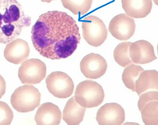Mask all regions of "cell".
I'll list each match as a JSON object with an SVG mask.
<instances>
[{
    "label": "cell",
    "mask_w": 158,
    "mask_h": 125,
    "mask_svg": "<svg viewBox=\"0 0 158 125\" xmlns=\"http://www.w3.org/2000/svg\"><path fill=\"white\" fill-rule=\"evenodd\" d=\"M31 40L42 56L59 60L73 54L80 43L81 36L72 16L61 11H51L39 16L32 28Z\"/></svg>",
    "instance_id": "obj_1"
},
{
    "label": "cell",
    "mask_w": 158,
    "mask_h": 125,
    "mask_svg": "<svg viewBox=\"0 0 158 125\" xmlns=\"http://www.w3.org/2000/svg\"><path fill=\"white\" fill-rule=\"evenodd\" d=\"M31 24V18L24 14L17 0H0V43L15 39Z\"/></svg>",
    "instance_id": "obj_2"
},
{
    "label": "cell",
    "mask_w": 158,
    "mask_h": 125,
    "mask_svg": "<svg viewBox=\"0 0 158 125\" xmlns=\"http://www.w3.org/2000/svg\"><path fill=\"white\" fill-rule=\"evenodd\" d=\"M41 93L34 86L26 84L15 89L11 97V104L19 113L34 110L40 105Z\"/></svg>",
    "instance_id": "obj_3"
},
{
    "label": "cell",
    "mask_w": 158,
    "mask_h": 125,
    "mask_svg": "<svg viewBox=\"0 0 158 125\" xmlns=\"http://www.w3.org/2000/svg\"><path fill=\"white\" fill-rule=\"evenodd\" d=\"M102 87L93 80H85L77 84L74 98L77 103L85 108L97 107L104 100Z\"/></svg>",
    "instance_id": "obj_4"
},
{
    "label": "cell",
    "mask_w": 158,
    "mask_h": 125,
    "mask_svg": "<svg viewBox=\"0 0 158 125\" xmlns=\"http://www.w3.org/2000/svg\"><path fill=\"white\" fill-rule=\"evenodd\" d=\"M83 38L93 47L100 46L107 38L108 30L102 20L94 15L83 19L82 22Z\"/></svg>",
    "instance_id": "obj_5"
},
{
    "label": "cell",
    "mask_w": 158,
    "mask_h": 125,
    "mask_svg": "<svg viewBox=\"0 0 158 125\" xmlns=\"http://www.w3.org/2000/svg\"><path fill=\"white\" fill-rule=\"evenodd\" d=\"M45 82L49 92L58 98H67L73 93V81L63 72H53L47 77Z\"/></svg>",
    "instance_id": "obj_6"
},
{
    "label": "cell",
    "mask_w": 158,
    "mask_h": 125,
    "mask_svg": "<svg viewBox=\"0 0 158 125\" xmlns=\"http://www.w3.org/2000/svg\"><path fill=\"white\" fill-rule=\"evenodd\" d=\"M47 67L43 61L38 59L25 60L19 68L18 77L23 84H36L45 78Z\"/></svg>",
    "instance_id": "obj_7"
},
{
    "label": "cell",
    "mask_w": 158,
    "mask_h": 125,
    "mask_svg": "<svg viewBox=\"0 0 158 125\" xmlns=\"http://www.w3.org/2000/svg\"><path fill=\"white\" fill-rule=\"evenodd\" d=\"M109 30L115 39L121 41L128 40L135 33V20L126 14L117 15L110 22Z\"/></svg>",
    "instance_id": "obj_8"
},
{
    "label": "cell",
    "mask_w": 158,
    "mask_h": 125,
    "mask_svg": "<svg viewBox=\"0 0 158 125\" xmlns=\"http://www.w3.org/2000/svg\"><path fill=\"white\" fill-rule=\"evenodd\" d=\"M108 64L106 59L99 54H89L80 62V69L83 75L89 79H97L106 72Z\"/></svg>",
    "instance_id": "obj_9"
},
{
    "label": "cell",
    "mask_w": 158,
    "mask_h": 125,
    "mask_svg": "<svg viewBox=\"0 0 158 125\" xmlns=\"http://www.w3.org/2000/svg\"><path fill=\"white\" fill-rule=\"evenodd\" d=\"M96 119L100 125H120L124 123L125 111L119 104L108 103L98 110Z\"/></svg>",
    "instance_id": "obj_10"
},
{
    "label": "cell",
    "mask_w": 158,
    "mask_h": 125,
    "mask_svg": "<svg viewBox=\"0 0 158 125\" xmlns=\"http://www.w3.org/2000/svg\"><path fill=\"white\" fill-rule=\"evenodd\" d=\"M129 55L131 61L135 64H147L157 59L152 45L143 40L131 43Z\"/></svg>",
    "instance_id": "obj_11"
},
{
    "label": "cell",
    "mask_w": 158,
    "mask_h": 125,
    "mask_svg": "<svg viewBox=\"0 0 158 125\" xmlns=\"http://www.w3.org/2000/svg\"><path fill=\"white\" fill-rule=\"evenodd\" d=\"M30 52V47L27 41L15 39L7 43L4 51V56L10 62L19 64L27 60Z\"/></svg>",
    "instance_id": "obj_12"
},
{
    "label": "cell",
    "mask_w": 158,
    "mask_h": 125,
    "mask_svg": "<svg viewBox=\"0 0 158 125\" xmlns=\"http://www.w3.org/2000/svg\"><path fill=\"white\" fill-rule=\"evenodd\" d=\"M62 114L58 106L51 102L42 104L35 116L38 125H58L61 122Z\"/></svg>",
    "instance_id": "obj_13"
},
{
    "label": "cell",
    "mask_w": 158,
    "mask_h": 125,
    "mask_svg": "<svg viewBox=\"0 0 158 125\" xmlns=\"http://www.w3.org/2000/svg\"><path fill=\"white\" fill-rule=\"evenodd\" d=\"M121 3L126 15L136 19L148 16L152 7V0H121Z\"/></svg>",
    "instance_id": "obj_14"
},
{
    "label": "cell",
    "mask_w": 158,
    "mask_h": 125,
    "mask_svg": "<svg viewBox=\"0 0 158 125\" xmlns=\"http://www.w3.org/2000/svg\"><path fill=\"white\" fill-rule=\"evenodd\" d=\"M86 108L80 105L74 97L68 100L63 111V119L69 125H78L82 122Z\"/></svg>",
    "instance_id": "obj_15"
},
{
    "label": "cell",
    "mask_w": 158,
    "mask_h": 125,
    "mask_svg": "<svg viewBox=\"0 0 158 125\" xmlns=\"http://www.w3.org/2000/svg\"><path fill=\"white\" fill-rule=\"evenodd\" d=\"M158 72L155 70L143 71L135 82V91L138 96L151 90L158 91Z\"/></svg>",
    "instance_id": "obj_16"
},
{
    "label": "cell",
    "mask_w": 158,
    "mask_h": 125,
    "mask_svg": "<svg viewBox=\"0 0 158 125\" xmlns=\"http://www.w3.org/2000/svg\"><path fill=\"white\" fill-rule=\"evenodd\" d=\"M144 71L139 65L131 64L127 67L122 73V79L126 87L135 91V82L140 73Z\"/></svg>",
    "instance_id": "obj_17"
},
{
    "label": "cell",
    "mask_w": 158,
    "mask_h": 125,
    "mask_svg": "<svg viewBox=\"0 0 158 125\" xmlns=\"http://www.w3.org/2000/svg\"><path fill=\"white\" fill-rule=\"evenodd\" d=\"M92 0H61L63 6L74 15H85L91 7Z\"/></svg>",
    "instance_id": "obj_18"
},
{
    "label": "cell",
    "mask_w": 158,
    "mask_h": 125,
    "mask_svg": "<svg viewBox=\"0 0 158 125\" xmlns=\"http://www.w3.org/2000/svg\"><path fill=\"white\" fill-rule=\"evenodd\" d=\"M131 44L130 42L119 43L114 50L113 56L115 61L123 68L133 63L129 55V47Z\"/></svg>",
    "instance_id": "obj_19"
},
{
    "label": "cell",
    "mask_w": 158,
    "mask_h": 125,
    "mask_svg": "<svg viewBox=\"0 0 158 125\" xmlns=\"http://www.w3.org/2000/svg\"><path fill=\"white\" fill-rule=\"evenodd\" d=\"M140 111L145 125H158V101L149 102Z\"/></svg>",
    "instance_id": "obj_20"
},
{
    "label": "cell",
    "mask_w": 158,
    "mask_h": 125,
    "mask_svg": "<svg viewBox=\"0 0 158 125\" xmlns=\"http://www.w3.org/2000/svg\"><path fill=\"white\" fill-rule=\"evenodd\" d=\"M13 119V113L6 103L0 101V125L11 124Z\"/></svg>",
    "instance_id": "obj_21"
},
{
    "label": "cell",
    "mask_w": 158,
    "mask_h": 125,
    "mask_svg": "<svg viewBox=\"0 0 158 125\" xmlns=\"http://www.w3.org/2000/svg\"><path fill=\"white\" fill-rule=\"evenodd\" d=\"M138 103V108L141 111L149 102L158 101V93L156 90H151L145 92L140 96Z\"/></svg>",
    "instance_id": "obj_22"
},
{
    "label": "cell",
    "mask_w": 158,
    "mask_h": 125,
    "mask_svg": "<svg viewBox=\"0 0 158 125\" xmlns=\"http://www.w3.org/2000/svg\"><path fill=\"white\" fill-rule=\"evenodd\" d=\"M6 91V83L3 77L0 75V99L2 98Z\"/></svg>",
    "instance_id": "obj_23"
},
{
    "label": "cell",
    "mask_w": 158,
    "mask_h": 125,
    "mask_svg": "<svg viewBox=\"0 0 158 125\" xmlns=\"http://www.w3.org/2000/svg\"><path fill=\"white\" fill-rule=\"evenodd\" d=\"M42 2H47V3H50L52 1H55V0H41Z\"/></svg>",
    "instance_id": "obj_24"
}]
</instances>
